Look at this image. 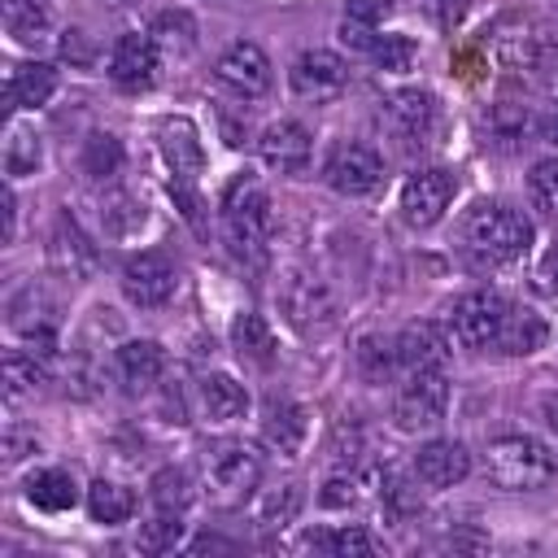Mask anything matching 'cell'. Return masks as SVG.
<instances>
[{"label":"cell","mask_w":558,"mask_h":558,"mask_svg":"<svg viewBox=\"0 0 558 558\" xmlns=\"http://www.w3.org/2000/svg\"><path fill=\"white\" fill-rule=\"evenodd\" d=\"M462 240L480 262L501 266V262H514V257L527 253L532 222L510 205H475L462 222Z\"/></svg>","instance_id":"6da1fadb"},{"label":"cell","mask_w":558,"mask_h":558,"mask_svg":"<svg viewBox=\"0 0 558 558\" xmlns=\"http://www.w3.org/2000/svg\"><path fill=\"white\" fill-rule=\"evenodd\" d=\"M0 209H4V244H9V240H13V214H17V209H13V192H9V187L0 192Z\"/></svg>","instance_id":"c3c4849f"},{"label":"cell","mask_w":558,"mask_h":558,"mask_svg":"<svg viewBox=\"0 0 558 558\" xmlns=\"http://www.w3.org/2000/svg\"><path fill=\"white\" fill-rule=\"evenodd\" d=\"M323 545H327L336 558H371V554H375L371 532H366V527H357V523H344V527L327 532V536H323Z\"/></svg>","instance_id":"d590c367"},{"label":"cell","mask_w":558,"mask_h":558,"mask_svg":"<svg viewBox=\"0 0 558 558\" xmlns=\"http://www.w3.org/2000/svg\"><path fill=\"white\" fill-rule=\"evenodd\" d=\"M349 83V65L327 52V48H305L296 61H292V92L323 105V100H336Z\"/></svg>","instance_id":"9c48e42d"},{"label":"cell","mask_w":558,"mask_h":558,"mask_svg":"<svg viewBox=\"0 0 558 558\" xmlns=\"http://www.w3.org/2000/svg\"><path fill=\"white\" fill-rule=\"evenodd\" d=\"M257 148H262V161H266L270 170H279V174H301V170L310 166L314 140H310V131H305L296 118H279V122H270V126L262 131Z\"/></svg>","instance_id":"4fadbf2b"},{"label":"cell","mask_w":558,"mask_h":558,"mask_svg":"<svg viewBox=\"0 0 558 558\" xmlns=\"http://www.w3.org/2000/svg\"><path fill=\"white\" fill-rule=\"evenodd\" d=\"M488 126H493V135L497 140H523L527 135V109L523 105H510V100H501L497 109H493V118H488Z\"/></svg>","instance_id":"ab89813d"},{"label":"cell","mask_w":558,"mask_h":558,"mask_svg":"<svg viewBox=\"0 0 558 558\" xmlns=\"http://www.w3.org/2000/svg\"><path fill=\"white\" fill-rule=\"evenodd\" d=\"M161 153L174 170V179H196L201 166H205V153H201V140H196V126L187 118H170L161 122Z\"/></svg>","instance_id":"d6986e66"},{"label":"cell","mask_w":558,"mask_h":558,"mask_svg":"<svg viewBox=\"0 0 558 558\" xmlns=\"http://www.w3.org/2000/svg\"><path fill=\"white\" fill-rule=\"evenodd\" d=\"M39 166V135L31 126H9V140H4V170L13 179L22 174H35Z\"/></svg>","instance_id":"1f68e13d"},{"label":"cell","mask_w":558,"mask_h":558,"mask_svg":"<svg viewBox=\"0 0 558 558\" xmlns=\"http://www.w3.org/2000/svg\"><path fill=\"white\" fill-rule=\"evenodd\" d=\"M371 57H375L379 70L401 74V70H410V61H414V39H410V35H384V39H375Z\"/></svg>","instance_id":"8d00e7d4"},{"label":"cell","mask_w":558,"mask_h":558,"mask_svg":"<svg viewBox=\"0 0 558 558\" xmlns=\"http://www.w3.org/2000/svg\"><path fill=\"white\" fill-rule=\"evenodd\" d=\"M545 318L536 314V310H519V305H510V314H506V323H501V336H497V349H506V353H514V357H527V353H536L541 344H545Z\"/></svg>","instance_id":"603a6c76"},{"label":"cell","mask_w":558,"mask_h":558,"mask_svg":"<svg viewBox=\"0 0 558 558\" xmlns=\"http://www.w3.org/2000/svg\"><path fill=\"white\" fill-rule=\"evenodd\" d=\"M392 362H397V344L392 340H384V336H362L357 340V371L371 384H384L388 371H392Z\"/></svg>","instance_id":"836d02e7"},{"label":"cell","mask_w":558,"mask_h":558,"mask_svg":"<svg viewBox=\"0 0 558 558\" xmlns=\"http://www.w3.org/2000/svg\"><path fill=\"white\" fill-rule=\"evenodd\" d=\"M305 432H310V423H305V410H301L296 401H283V397H270V401H266L262 440H266L275 453L296 458L301 445H305Z\"/></svg>","instance_id":"e0dca14e"},{"label":"cell","mask_w":558,"mask_h":558,"mask_svg":"<svg viewBox=\"0 0 558 558\" xmlns=\"http://www.w3.org/2000/svg\"><path fill=\"white\" fill-rule=\"evenodd\" d=\"M179 545H183V519H179V514L161 510L157 519L140 523V549H144V554H170V549H179Z\"/></svg>","instance_id":"d6a6232c"},{"label":"cell","mask_w":558,"mask_h":558,"mask_svg":"<svg viewBox=\"0 0 558 558\" xmlns=\"http://www.w3.org/2000/svg\"><path fill=\"white\" fill-rule=\"evenodd\" d=\"M545 140H549V144H558V113H549V118H545Z\"/></svg>","instance_id":"681fc988"},{"label":"cell","mask_w":558,"mask_h":558,"mask_svg":"<svg viewBox=\"0 0 558 558\" xmlns=\"http://www.w3.org/2000/svg\"><path fill=\"white\" fill-rule=\"evenodd\" d=\"M148 497H153L157 510L183 514V510L192 506V480H187V471H179V466H161V471L153 475V484H148Z\"/></svg>","instance_id":"f546056e"},{"label":"cell","mask_w":558,"mask_h":558,"mask_svg":"<svg viewBox=\"0 0 558 558\" xmlns=\"http://www.w3.org/2000/svg\"><path fill=\"white\" fill-rule=\"evenodd\" d=\"M497 57L510 70H536L541 57H545V39H541V31L532 22H514V31L501 26L497 31Z\"/></svg>","instance_id":"7402d4cb"},{"label":"cell","mask_w":558,"mask_h":558,"mask_svg":"<svg viewBox=\"0 0 558 558\" xmlns=\"http://www.w3.org/2000/svg\"><path fill=\"white\" fill-rule=\"evenodd\" d=\"M222 231L235 257H257L270 235V201L253 174H235L222 187Z\"/></svg>","instance_id":"7a4b0ae2"},{"label":"cell","mask_w":558,"mask_h":558,"mask_svg":"<svg viewBox=\"0 0 558 558\" xmlns=\"http://www.w3.org/2000/svg\"><path fill=\"white\" fill-rule=\"evenodd\" d=\"M39 384H44V362L35 353H22V349L4 353V397L9 401H22Z\"/></svg>","instance_id":"4dcf8cb0"},{"label":"cell","mask_w":558,"mask_h":558,"mask_svg":"<svg viewBox=\"0 0 558 558\" xmlns=\"http://www.w3.org/2000/svg\"><path fill=\"white\" fill-rule=\"evenodd\" d=\"M418 4V13L427 17V22H436V26H458L462 17H466V9H471V0H414Z\"/></svg>","instance_id":"60d3db41"},{"label":"cell","mask_w":558,"mask_h":558,"mask_svg":"<svg viewBox=\"0 0 558 558\" xmlns=\"http://www.w3.org/2000/svg\"><path fill=\"white\" fill-rule=\"evenodd\" d=\"M231 344L248 362H270L275 357V331H270V323L262 314H240L231 323Z\"/></svg>","instance_id":"83f0119b"},{"label":"cell","mask_w":558,"mask_h":558,"mask_svg":"<svg viewBox=\"0 0 558 558\" xmlns=\"http://www.w3.org/2000/svg\"><path fill=\"white\" fill-rule=\"evenodd\" d=\"M388 13H392V0H344V17H353V22H366V26L384 22Z\"/></svg>","instance_id":"ee69618b"},{"label":"cell","mask_w":558,"mask_h":558,"mask_svg":"<svg viewBox=\"0 0 558 558\" xmlns=\"http://www.w3.org/2000/svg\"><path fill=\"white\" fill-rule=\"evenodd\" d=\"M161 366H166V353H161V344H153V340H126V344L118 349V371H122L126 388H135V392L148 388V384H157Z\"/></svg>","instance_id":"cb8c5ba5"},{"label":"cell","mask_w":558,"mask_h":558,"mask_svg":"<svg viewBox=\"0 0 558 558\" xmlns=\"http://www.w3.org/2000/svg\"><path fill=\"white\" fill-rule=\"evenodd\" d=\"M449 405V379L445 371H410V379L397 392V423L405 432L436 427Z\"/></svg>","instance_id":"8992f818"},{"label":"cell","mask_w":558,"mask_h":558,"mask_svg":"<svg viewBox=\"0 0 558 558\" xmlns=\"http://www.w3.org/2000/svg\"><path fill=\"white\" fill-rule=\"evenodd\" d=\"M109 78L118 87H126V92L148 87L157 78V39L153 35H140V31L122 35L113 44V52H109Z\"/></svg>","instance_id":"5bb4252c"},{"label":"cell","mask_w":558,"mask_h":558,"mask_svg":"<svg viewBox=\"0 0 558 558\" xmlns=\"http://www.w3.org/2000/svg\"><path fill=\"white\" fill-rule=\"evenodd\" d=\"M453 201V174L449 170H418L401 187V214L410 227H432L445 218Z\"/></svg>","instance_id":"8fae6325"},{"label":"cell","mask_w":558,"mask_h":558,"mask_svg":"<svg viewBox=\"0 0 558 558\" xmlns=\"http://www.w3.org/2000/svg\"><path fill=\"white\" fill-rule=\"evenodd\" d=\"M214 70H218V83L231 87V92L244 96V100H253V96H262V92L270 87V57H266L257 44H248V39L231 44V48L218 57Z\"/></svg>","instance_id":"7c38bea8"},{"label":"cell","mask_w":558,"mask_h":558,"mask_svg":"<svg viewBox=\"0 0 558 558\" xmlns=\"http://www.w3.org/2000/svg\"><path fill=\"white\" fill-rule=\"evenodd\" d=\"M414 475L427 488H453L471 475V453L462 440H427L414 453Z\"/></svg>","instance_id":"9a60e30c"},{"label":"cell","mask_w":558,"mask_h":558,"mask_svg":"<svg viewBox=\"0 0 558 558\" xmlns=\"http://www.w3.org/2000/svg\"><path fill=\"white\" fill-rule=\"evenodd\" d=\"M83 166H87V174H113L118 166H122V148H118V140L113 135H92L87 140V153H83Z\"/></svg>","instance_id":"f35d334b"},{"label":"cell","mask_w":558,"mask_h":558,"mask_svg":"<svg viewBox=\"0 0 558 558\" xmlns=\"http://www.w3.org/2000/svg\"><path fill=\"white\" fill-rule=\"evenodd\" d=\"M484 471L497 488L506 493H532L541 484H549L554 475V453L536 440V436H497L488 440V453H484Z\"/></svg>","instance_id":"3957f363"},{"label":"cell","mask_w":558,"mask_h":558,"mask_svg":"<svg viewBox=\"0 0 558 558\" xmlns=\"http://www.w3.org/2000/svg\"><path fill=\"white\" fill-rule=\"evenodd\" d=\"M527 196H532V205H536L541 214L558 218V157H545V161L532 166V174H527Z\"/></svg>","instance_id":"e575fe53"},{"label":"cell","mask_w":558,"mask_h":558,"mask_svg":"<svg viewBox=\"0 0 558 558\" xmlns=\"http://www.w3.org/2000/svg\"><path fill=\"white\" fill-rule=\"evenodd\" d=\"M388 113H392V122H397L401 135L427 140V131H432V122H436V100H432L427 92H418V87L392 92V96H388Z\"/></svg>","instance_id":"44dd1931"},{"label":"cell","mask_w":558,"mask_h":558,"mask_svg":"<svg viewBox=\"0 0 558 558\" xmlns=\"http://www.w3.org/2000/svg\"><path fill=\"white\" fill-rule=\"evenodd\" d=\"M52 92H57V70H52L48 61H26V65H17L13 78H9V100H13V105H26V109L48 105Z\"/></svg>","instance_id":"484cf974"},{"label":"cell","mask_w":558,"mask_h":558,"mask_svg":"<svg viewBox=\"0 0 558 558\" xmlns=\"http://www.w3.org/2000/svg\"><path fill=\"white\" fill-rule=\"evenodd\" d=\"M48 257L61 275L70 279H92L96 275V248L87 244V235L70 222V218H57L52 227V240H48Z\"/></svg>","instance_id":"ac0fdd59"},{"label":"cell","mask_w":558,"mask_h":558,"mask_svg":"<svg viewBox=\"0 0 558 558\" xmlns=\"http://www.w3.org/2000/svg\"><path fill=\"white\" fill-rule=\"evenodd\" d=\"M340 39H344L349 48H357V52H371V48H375L371 26H366V22H353V17H344V22H340Z\"/></svg>","instance_id":"f6af8a7d"},{"label":"cell","mask_w":558,"mask_h":558,"mask_svg":"<svg viewBox=\"0 0 558 558\" xmlns=\"http://www.w3.org/2000/svg\"><path fill=\"white\" fill-rule=\"evenodd\" d=\"M174 288H179V275H174V266H170V257H161V253H135L126 266H122V292H126V301L131 305H140V310H157V305H166L170 296H174Z\"/></svg>","instance_id":"ba28073f"},{"label":"cell","mask_w":558,"mask_h":558,"mask_svg":"<svg viewBox=\"0 0 558 558\" xmlns=\"http://www.w3.org/2000/svg\"><path fill=\"white\" fill-rule=\"evenodd\" d=\"M153 35H157L161 44H174V35H179V39H183L187 48L196 44V39H192V17H187V13H161V17H157V31H153Z\"/></svg>","instance_id":"7bdbcfd3"},{"label":"cell","mask_w":558,"mask_h":558,"mask_svg":"<svg viewBox=\"0 0 558 558\" xmlns=\"http://www.w3.org/2000/svg\"><path fill=\"white\" fill-rule=\"evenodd\" d=\"M296 510H301V488L296 484H283V488H275V493H266V501H262V523L266 527H283V523H292L296 519Z\"/></svg>","instance_id":"74e56055"},{"label":"cell","mask_w":558,"mask_h":558,"mask_svg":"<svg viewBox=\"0 0 558 558\" xmlns=\"http://www.w3.org/2000/svg\"><path fill=\"white\" fill-rule=\"evenodd\" d=\"M0 13H4V31L26 48L48 39V31H52V13L44 0H4Z\"/></svg>","instance_id":"d4e9b609"},{"label":"cell","mask_w":558,"mask_h":558,"mask_svg":"<svg viewBox=\"0 0 558 558\" xmlns=\"http://www.w3.org/2000/svg\"><path fill=\"white\" fill-rule=\"evenodd\" d=\"M541 283L549 288V292H558V244L545 253V262H541Z\"/></svg>","instance_id":"bcb514c9"},{"label":"cell","mask_w":558,"mask_h":558,"mask_svg":"<svg viewBox=\"0 0 558 558\" xmlns=\"http://www.w3.org/2000/svg\"><path fill=\"white\" fill-rule=\"evenodd\" d=\"M26 501L31 506H39V510H70L74 501H78V488H74V480H70V471H35L31 480H26Z\"/></svg>","instance_id":"4316f807"},{"label":"cell","mask_w":558,"mask_h":558,"mask_svg":"<svg viewBox=\"0 0 558 558\" xmlns=\"http://www.w3.org/2000/svg\"><path fill=\"white\" fill-rule=\"evenodd\" d=\"M87 510H92L96 523H126L131 510H135V497L113 480H96L87 488Z\"/></svg>","instance_id":"f1b7e54d"},{"label":"cell","mask_w":558,"mask_h":558,"mask_svg":"<svg viewBox=\"0 0 558 558\" xmlns=\"http://www.w3.org/2000/svg\"><path fill=\"white\" fill-rule=\"evenodd\" d=\"M201 410L209 423H235L244 410H248V388L222 371L205 375L201 379Z\"/></svg>","instance_id":"ffe728a7"},{"label":"cell","mask_w":558,"mask_h":558,"mask_svg":"<svg viewBox=\"0 0 558 558\" xmlns=\"http://www.w3.org/2000/svg\"><path fill=\"white\" fill-rule=\"evenodd\" d=\"M257 480H262V458H257L253 445L222 440V445H214L205 453V488H209L214 506H222V510L244 506L253 497Z\"/></svg>","instance_id":"277c9868"},{"label":"cell","mask_w":558,"mask_h":558,"mask_svg":"<svg viewBox=\"0 0 558 558\" xmlns=\"http://www.w3.org/2000/svg\"><path fill=\"white\" fill-rule=\"evenodd\" d=\"M392 344H397V362L405 371H440L449 357V340L436 323H410Z\"/></svg>","instance_id":"2e32d148"},{"label":"cell","mask_w":558,"mask_h":558,"mask_svg":"<svg viewBox=\"0 0 558 558\" xmlns=\"http://www.w3.org/2000/svg\"><path fill=\"white\" fill-rule=\"evenodd\" d=\"M384 179V157L371 144H340L327 161V183L340 196H366Z\"/></svg>","instance_id":"30bf717a"},{"label":"cell","mask_w":558,"mask_h":558,"mask_svg":"<svg viewBox=\"0 0 558 558\" xmlns=\"http://www.w3.org/2000/svg\"><path fill=\"white\" fill-rule=\"evenodd\" d=\"M61 52H65V57H74V61H87L83 35H78V31H65V39H61Z\"/></svg>","instance_id":"7dc6e473"},{"label":"cell","mask_w":558,"mask_h":558,"mask_svg":"<svg viewBox=\"0 0 558 558\" xmlns=\"http://www.w3.org/2000/svg\"><path fill=\"white\" fill-rule=\"evenodd\" d=\"M506 314H510L506 296H497V292H466L453 305V314H449L453 340L466 344V349H488V344H497Z\"/></svg>","instance_id":"52a82bcc"},{"label":"cell","mask_w":558,"mask_h":558,"mask_svg":"<svg viewBox=\"0 0 558 558\" xmlns=\"http://www.w3.org/2000/svg\"><path fill=\"white\" fill-rule=\"evenodd\" d=\"M318 501H323L327 510H344V506H353V501H357V480H353V475H331V480L323 484Z\"/></svg>","instance_id":"b9f144b4"},{"label":"cell","mask_w":558,"mask_h":558,"mask_svg":"<svg viewBox=\"0 0 558 558\" xmlns=\"http://www.w3.org/2000/svg\"><path fill=\"white\" fill-rule=\"evenodd\" d=\"M279 310L283 318L301 331V336H314V331H327L336 323V301L327 292V283L310 270H288L283 283H279Z\"/></svg>","instance_id":"5b68a950"}]
</instances>
